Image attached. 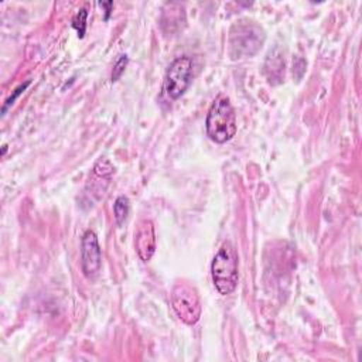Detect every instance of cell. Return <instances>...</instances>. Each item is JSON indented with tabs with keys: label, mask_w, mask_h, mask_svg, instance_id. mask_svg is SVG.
I'll use <instances>...</instances> for the list:
<instances>
[{
	"label": "cell",
	"mask_w": 362,
	"mask_h": 362,
	"mask_svg": "<svg viewBox=\"0 0 362 362\" xmlns=\"http://www.w3.org/2000/svg\"><path fill=\"white\" fill-rule=\"evenodd\" d=\"M134 247L143 262H148L156 252V232L150 219H141L134 230Z\"/></svg>",
	"instance_id": "52a82bcc"
},
{
	"label": "cell",
	"mask_w": 362,
	"mask_h": 362,
	"mask_svg": "<svg viewBox=\"0 0 362 362\" xmlns=\"http://www.w3.org/2000/svg\"><path fill=\"white\" fill-rule=\"evenodd\" d=\"M81 267L86 279H95L102 267V252L98 236L88 229L81 240Z\"/></svg>",
	"instance_id": "8992f818"
},
{
	"label": "cell",
	"mask_w": 362,
	"mask_h": 362,
	"mask_svg": "<svg viewBox=\"0 0 362 362\" xmlns=\"http://www.w3.org/2000/svg\"><path fill=\"white\" fill-rule=\"evenodd\" d=\"M86 18H88V11L85 8H81L76 16L72 20V27L76 30L78 37L82 38L85 35V30H86Z\"/></svg>",
	"instance_id": "30bf717a"
},
{
	"label": "cell",
	"mask_w": 362,
	"mask_h": 362,
	"mask_svg": "<svg viewBox=\"0 0 362 362\" xmlns=\"http://www.w3.org/2000/svg\"><path fill=\"white\" fill-rule=\"evenodd\" d=\"M129 208H130V205H129L127 197L120 195L116 198V201L113 204V212H115V219H116L117 225H122L126 221V218L129 215Z\"/></svg>",
	"instance_id": "9c48e42d"
},
{
	"label": "cell",
	"mask_w": 362,
	"mask_h": 362,
	"mask_svg": "<svg viewBox=\"0 0 362 362\" xmlns=\"http://www.w3.org/2000/svg\"><path fill=\"white\" fill-rule=\"evenodd\" d=\"M127 62H129V58L126 54H122L117 61L115 62L113 65V71H112V82H116L124 72L126 66H127Z\"/></svg>",
	"instance_id": "8fae6325"
},
{
	"label": "cell",
	"mask_w": 362,
	"mask_h": 362,
	"mask_svg": "<svg viewBox=\"0 0 362 362\" xmlns=\"http://www.w3.org/2000/svg\"><path fill=\"white\" fill-rule=\"evenodd\" d=\"M171 305L175 314L187 325H194L201 317V300L194 286L187 281H178L171 291Z\"/></svg>",
	"instance_id": "277c9868"
},
{
	"label": "cell",
	"mask_w": 362,
	"mask_h": 362,
	"mask_svg": "<svg viewBox=\"0 0 362 362\" xmlns=\"http://www.w3.org/2000/svg\"><path fill=\"white\" fill-rule=\"evenodd\" d=\"M264 71L266 74L269 71H272V74L267 76L270 83H274V79H279V82H281V78L284 76V61L281 58V55H274V52H269L266 64H264Z\"/></svg>",
	"instance_id": "ba28073f"
},
{
	"label": "cell",
	"mask_w": 362,
	"mask_h": 362,
	"mask_svg": "<svg viewBox=\"0 0 362 362\" xmlns=\"http://www.w3.org/2000/svg\"><path fill=\"white\" fill-rule=\"evenodd\" d=\"M28 85H30V81H27V82L21 83V85H20V86L13 92V95H11V96L6 100V103L3 105V109H1V113H3V115H4V113L7 112V109H8V107L16 102V99H17V98H18V96L25 90V88H27Z\"/></svg>",
	"instance_id": "7c38bea8"
},
{
	"label": "cell",
	"mask_w": 362,
	"mask_h": 362,
	"mask_svg": "<svg viewBox=\"0 0 362 362\" xmlns=\"http://www.w3.org/2000/svg\"><path fill=\"white\" fill-rule=\"evenodd\" d=\"M264 41L263 30L252 21H240L230 31V57L240 59L257 52Z\"/></svg>",
	"instance_id": "3957f363"
},
{
	"label": "cell",
	"mask_w": 362,
	"mask_h": 362,
	"mask_svg": "<svg viewBox=\"0 0 362 362\" xmlns=\"http://www.w3.org/2000/svg\"><path fill=\"white\" fill-rule=\"evenodd\" d=\"M211 274L214 286L219 294L228 296L235 291L239 279L238 253L229 240L223 242L214 256L211 263Z\"/></svg>",
	"instance_id": "6da1fadb"
},
{
	"label": "cell",
	"mask_w": 362,
	"mask_h": 362,
	"mask_svg": "<svg viewBox=\"0 0 362 362\" xmlns=\"http://www.w3.org/2000/svg\"><path fill=\"white\" fill-rule=\"evenodd\" d=\"M206 134L215 143H226L236 134V115L230 100L219 95L211 105L206 120Z\"/></svg>",
	"instance_id": "7a4b0ae2"
},
{
	"label": "cell",
	"mask_w": 362,
	"mask_h": 362,
	"mask_svg": "<svg viewBox=\"0 0 362 362\" xmlns=\"http://www.w3.org/2000/svg\"><path fill=\"white\" fill-rule=\"evenodd\" d=\"M100 6L106 8V16H105V20H107V18H109V14H110V11H112V7H113V1H107V3H100Z\"/></svg>",
	"instance_id": "4fadbf2b"
},
{
	"label": "cell",
	"mask_w": 362,
	"mask_h": 362,
	"mask_svg": "<svg viewBox=\"0 0 362 362\" xmlns=\"http://www.w3.org/2000/svg\"><path fill=\"white\" fill-rule=\"evenodd\" d=\"M191 81H192V59L187 55L178 57L170 64L165 72L164 92L170 99L175 100L185 93V90L191 85Z\"/></svg>",
	"instance_id": "5b68a950"
}]
</instances>
